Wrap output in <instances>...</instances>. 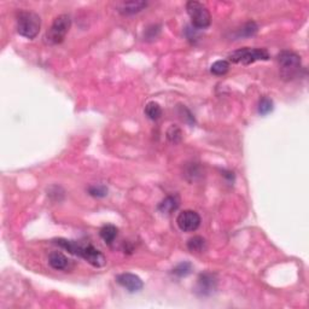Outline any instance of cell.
Listing matches in <instances>:
<instances>
[{
    "label": "cell",
    "mask_w": 309,
    "mask_h": 309,
    "mask_svg": "<svg viewBox=\"0 0 309 309\" xmlns=\"http://www.w3.org/2000/svg\"><path fill=\"white\" fill-rule=\"evenodd\" d=\"M188 248L192 253H204L207 250V240L200 235H194L189 239Z\"/></svg>",
    "instance_id": "13"
},
{
    "label": "cell",
    "mask_w": 309,
    "mask_h": 309,
    "mask_svg": "<svg viewBox=\"0 0 309 309\" xmlns=\"http://www.w3.org/2000/svg\"><path fill=\"white\" fill-rule=\"evenodd\" d=\"M145 114L150 120H158L162 115V109L159 107L158 103L156 102H150L146 104L145 107Z\"/></svg>",
    "instance_id": "15"
},
{
    "label": "cell",
    "mask_w": 309,
    "mask_h": 309,
    "mask_svg": "<svg viewBox=\"0 0 309 309\" xmlns=\"http://www.w3.org/2000/svg\"><path fill=\"white\" fill-rule=\"evenodd\" d=\"M116 281L128 292H138L143 289L144 283L142 279L133 273H122L116 276Z\"/></svg>",
    "instance_id": "9"
},
{
    "label": "cell",
    "mask_w": 309,
    "mask_h": 309,
    "mask_svg": "<svg viewBox=\"0 0 309 309\" xmlns=\"http://www.w3.org/2000/svg\"><path fill=\"white\" fill-rule=\"evenodd\" d=\"M17 32L27 39H34L40 32L41 20L38 13L33 11H20L17 15Z\"/></svg>",
    "instance_id": "2"
},
{
    "label": "cell",
    "mask_w": 309,
    "mask_h": 309,
    "mask_svg": "<svg viewBox=\"0 0 309 309\" xmlns=\"http://www.w3.org/2000/svg\"><path fill=\"white\" fill-rule=\"evenodd\" d=\"M229 58L232 63L248 66V64H251L257 61H268L270 59V53H268L266 48L244 47L237 51H233L232 53H230Z\"/></svg>",
    "instance_id": "4"
},
{
    "label": "cell",
    "mask_w": 309,
    "mask_h": 309,
    "mask_svg": "<svg viewBox=\"0 0 309 309\" xmlns=\"http://www.w3.org/2000/svg\"><path fill=\"white\" fill-rule=\"evenodd\" d=\"M146 6H148L146 1H123L117 4V11L121 15H134V13L143 11Z\"/></svg>",
    "instance_id": "10"
},
{
    "label": "cell",
    "mask_w": 309,
    "mask_h": 309,
    "mask_svg": "<svg viewBox=\"0 0 309 309\" xmlns=\"http://www.w3.org/2000/svg\"><path fill=\"white\" fill-rule=\"evenodd\" d=\"M273 108H274V104H273V100L268 97H262L259 102V114L260 115L265 116L268 115L270 113H272Z\"/></svg>",
    "instance_id": "18"
},
{
    "label": "cell",
    "mask_w": 309,
    "mask_h": 309,
    "mask_svg": "<svg viewBox=\"0 0 309 309\" xmlns=\"http://www.w3.org/2000/svg\"><path fill=\"white\" fill-rule=\"evenodd\" d=\"M53 243L61 246L62 249L67 250L68 253L77 255V256L81 257L85 261H87L89 265L93 267H103L107 264V259L98 249L94 248L93 245H83V244L77 242V240H69L64 239V238H58V239L53 240Z\"/></svg>",
    "instance_id": "1"
},
{
    "label": "cell",
    "mask_w": 309,
    "mask_h": 309,
    "mask_svg": "<svg viewBox=\"0 0 309 309\" xmlns=\"http://www.w3.org/2000/svg\"><path fill=\"white\" fill-rule=\"evenodd\" d=\"M278 63L280 67L281 77L291 80L301 69V57L291 51H281L278 55Z\"/></svg>",
    "instance_id": "5"
},
{
    "label": "cell",
    "mask_w": 309,
    "mask_h": 309,
    "mask_svg": "<svg viewBox=\"0 0 309 309\" xmlns=\"http://www.w3.org/2000/svg\"><path fill=\"white\" fill-rule=\"evenodd\" d=\"M192 270V265L190 262H181L179 264L177 267H174V270H172V273L177 276H186L191 273Z\"/></svg>",
    "instance_id": "19"
},
{
    "label": "cell",
    "mask_w": 309,
    "mask_h": 309,
    "mask_svg": "<svg viewBox=\"0 0 309 309\" xmlns=\"http://www.w3.org/2000/svg\"><path fill=\"white\" fill-rule=\"evenodd\" d=\"M257 31H259V27H257L256 23L251 21V22L244 24L240 29H238L235 34H237L238 38H249L256 34Z\"/></svg>",
    "instance_id": "16"
},
{
    "label": "cell",
    "mask_w": 309,
    "mask_h": 309,
    "mask_svg": "<svg viewBox=\"0 0 309 309\" xmlns=\"http://www.w3.org/2000/svg\"><path fill=\"white\" fill-rule=\"evenodd\" d=\"M177 224L181 231L193 232L199 227L200 216L197 211L184 210L178 215Z\"/></svg>",
    "instance_id": "7"
},
{
    "label": "cell",
    "mask_w": 309,
    "mask_h": 309,
    "mask_svg": "<svg viewBox=\"0 0 309 309\" xmlns=\"http://www.w3.org/2000/svg\"><path fill=\"white\" fill-rule=\"evenodd\" d=\"M72 27V18L69 15H59L55 18L52 26L50 27L45 35V41L48 45H58L66 39L68 32Z\"/></svg>",
    "instance_id": "3"
},
{
    "label": "cell",
    "mask_w": 309,
    "mask_h": 309,
    "mask_svg": "<svg viewBox=\"0 0 309 309\" xmlns=\"http://www.w3.org/2000/svg\"><path fill=\"white\" fill-rule=\"evenodd\" d=\"M230 70V63L227 61H216L215 63L211 64L210 72L211 74L216 77H222Z\"/></svg>",
    "instance_id": "17"
},
{
    "label": "cell",
    "mask_w": 309,
    "mask_h": 309,
    "mask_svg": "<svg viewBox=\"0 0 309 309\" xmlns=\"http://www.w3.org/2000/svg\"><path fill=\"white\" fill-rule=\"evenodd\" d=\"M88 193L91 196L97 197V198H102L108 194V189L104 185H93L88 188Z\"/></svg>",
    "instance_id": "20"
},
{
    "label": "cell",
    "mask_w": 309,
    "mask_h": 309,
    "mask_svg": "<svg viewBox=\"0 0 309 309\" xmlns=\"http://www.w3.org/2000/svg\"><path fill=\"white\" fill-rule=\"evenodd\" d=\"M167 138L169 139V142L177 144L181 140V131L180 128H178L177 126H172L167 132Z\"/></svg>",
    "instance_id": "21"
},
{
    "label": "cell",
    "mask_w": 309,
    "mask_h": 309,
    "mask_svg": "<svg viewBox=\"0 0 309 309\" xmlns=\"http://www.w3.org/2000/svg\"><path fill=\"white\" fill-rule=\"evenodd\" d=\"M218 287V280L211 273H203L198 276L194 292L200 297H207L213 295Z\"/></svg>",
    "instance_id": "8"
},
{
    "label": "cell",
    "mask_w": 309,
    "mask_h": 309,
    "mask_svg": "<svg viewBox=\"0 0 309 309\" xmlns=\"http://www.w3.org/2000/svg\"><path fill=\"white\" fill-rule=\"evenodd\" d=\"M69 261L70 260L68 259L66 255L59 253V251L51 253L50 256H48V264L56 270H66L68 265H69Z\"/></svg>",
    "instance_id": "11"
},
{
    "label": "cell",
    "mask_w": 309,
    "mask_h": 309,
    "mask_svg": "<svg viewBox=\"0 0 309 309\" xmlns=\"http://www.w3.org/2000/svg\"><path fill=\"white\" fill-rule=\"evenodd\" d=\"M117 227L114 226V225H104L99 231L100 238L107 244L113 243L116 239V237H117Z\"/></svg>",
    "instance_id": "14"
},
{
    "label": "cell",
    "mask_w": 309,
    "mask_h": 309,
    "mask_svg": "<svg viewBox=\"0 0 309 309\" xmlns=\"http://www.w3.org/2000/svg\"><path fill=\"white\" fill-rule=\"evenodd\" d=\"M186 10L191 18L192 26L197 29L208 28L211 23V16L205 5L198 1H189L186 4Z\"/></svg>",
    "instance_id": "6"
},
{
    "label": "cell",
    "mask_w": 309,
    "mask_h": 309,
    "mask_svg": "<svg viewBox=\"0 0 309 309\" xmlns=\"http://www.w3.org/2000/svg\"><path fill=\"white\" fill-rule=\"evenodd\" d=\"M179 207V199L175 196H168L158 204V210L162 214H170L177 210Z\"/></svg>",
    "instance_id": "12"
}]
</instances>
